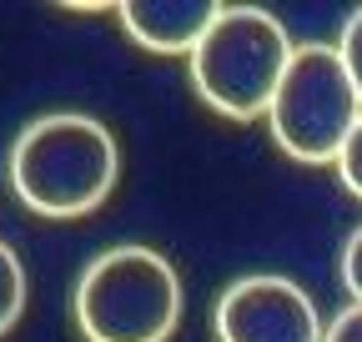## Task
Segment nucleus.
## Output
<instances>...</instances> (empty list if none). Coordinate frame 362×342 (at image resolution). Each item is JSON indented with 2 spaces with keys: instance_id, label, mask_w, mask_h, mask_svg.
Segmentation results:
<instances>
[{
  "instance_id": "f257e3e1",
  "label": "nucleus",
  "mask_w": 362,
  "mask_h": 342,
  "mask_svg": "<svg viewBox=\"0 0 362 342\" xmlns=\"http://www.w3.org/2000/svg\"><path fill=\"white\" fill-rule=\"evenodd\" d=\"M121 182V146L101 116L51 111L35 116L11 146L16 196L51 222H71L96 211Z\"/></svg>"
},
{
  "instance_id": "f03ea898",
  "label": "nucleus",
  "mask_w": 362,
  "mask_h": 342,
  "mask_svg": "<svg viewBox=\"0 0 362 342\" xmlns=\"http://www.w3.org/2000/svg\"><path fill=\"white\" fill-rule=\"evenodd\" d=\"M76 327L86 342H171L187 292L156 247H111L76 282Z\"/></svg>"
},
{
  "instance_id": "7ed1b4c3",
  "label": "nucleus",
  "mask_w": 362,
  "mask_h": 342,
  "mask_svg": "<svg viewBox=\"0 0 362 342\" xmlns=\"http://www.w3.org/2000/svg\"><path fill=\"white\" fill-rule=\"evenodd\" d=\"M287 61H292L287 25L257 6H221L202 46L187 56L197 96L216 116H232V121L267 116Z\"/></svg>"
},
{
  "instance_id": "20e7f679",
  "label": "nucleus",
  "mask_w": 362,
  "mask_h": 342,
  "mask_svg": "<svg viewBox=\"0 0 362 342\" xmlns=\"http://www.w3.org/2000/svg\"><path fill=\"white\" fill-rule=\"evenodd\" d=\"M362 121L357 86L337 56V46H292V61L277 81V96L267 106V126L292 161L302 166H327L337 161L342 141Z\"/></svg>"
},
{
  "instance_id": "39448f33",
  "label": "nucleus",
  "mask_w": 362,
  "mask_h": 342,
  "mask_svg": "<svg viewBox=\"0 0 362 342\" xmlns=\"http://www.w3.org/2000/svg\"><path fill=\"white\" fill-rule=\"evenodd\" d=\"M211 322L221 342H322L317 302L282 272L237 277L216 297Z\"/></svg>"
},
{
  "instance_id": "423d86ee",
  "label": "nucleus",
  "mask_w": 362,
  "mask_h": 342,
  "mask_svg": "<svg viewBox=\"0 0 362 342\" xmlns=\"http://www.w3.org/2000/svg\"><path fill=\"white\" fill-rule=\"evenodd\" d=\"M216 16L221 6H211V0H126V6H116L126 35L151 56H192Z\"/></svg>"
},
{
  "instance_id": "0eeeda50",
  "label": "nucleus",
  "mask_w": 362,
  "mask_h": 342,
  "mask_svg": "<svg viewBox=\"0 0 362 342\" xmlns=\"http://www.w3.org/2000/svg\"><path fill=\"white\" fill-rule=\"evenodd\" d=\"M25 312V267L21 256L0 242V332H11Z\"/></svg>"
},
{
  "instance_id": "6e6552de",
  "label": "nucleus",
  "mask_w": 362,
  "mask_h": 342,
  "mask_svg": "<svg viewBox=\"0 0 362 342\" xmlns=\"http://www.w3.org/2000/svg\"><path fill=\"white\" fill-rule=\"evenodd\" d=\"M337 56H342V66H347V76H352V86H357V101H362V6H357V11L347 16V25H342Z\"/></svg>"
},
{
  "instance_id": "1a4fd4ad",
  "label": "nucleus",
  "mask_w": 362,
  "mask_h": 342,
  "mask_svg": "<svg viewBox=\"0 0 362 342\" xmlns=\"http://www.w3.org/2000/svg\"><path fill=\"white\" fill-rule=\"evenodd\" d=\"M332 166H337L342 187H347V191L362 201V121L352 126V136L342 141V151H337V161H332Z\"/></svg>"
},
{
  "instance_id": "9d476101",
  "label": "nucleus",
  "mask_w": 362,
  "mask_h": 342,
  "mask_svg": "<svg viewBox=\"0 0 362 342\" xmlns=\"http://www.w3.org/2000/svg\"><path fill=\"white\" fill-rule=\"evenodd\" d=\"M322 342H362V302L342 307V312L322 327Z\"/></svg>"
},
{
  "instance_id": "9b49d317",
  "label": "nucleus",
  "mask_w": 362,
  "mask_h": 342,
  "mask_svg": "<svg viewBox=\"0 0 362 342\" xmlns=\"http://www.w3.org/2000/svg\"><path fill=\"white\" fill-rule=\"evenodd\" d=\"M342 282H347V292H352V302H362V227L347 237V247H342Z\"/></svg>"
}]
</instances>
